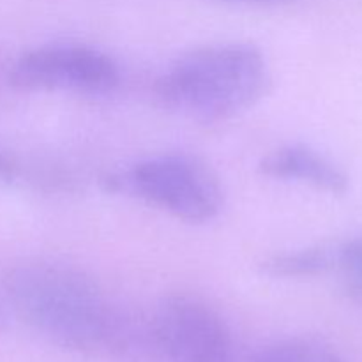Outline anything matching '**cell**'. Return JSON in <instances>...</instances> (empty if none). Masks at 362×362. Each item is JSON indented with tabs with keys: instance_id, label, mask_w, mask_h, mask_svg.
<instances>
[{
	"instance_id": "obj_1",
	"label": "cell",
	"mask_w": 362,
	"mask_h": 362,
	"mask_svg": "<svg viewBox=\"0 0 362 362\" xmlns=\"http://www.w3.org/2000/svg\"><path fill=\"white\" fill-rule=\"evenodd\" d=\"M4 297L32 331L67 352L136 361L154 349L151 327H140L87 271L67 262L14 265L4 278Z\"/></svg>"
},
{
	"instance_id": "obj_2",
	"label": "cell",
	"mask_w": 362,
	"mask_h": 362,
	"mask_svg": "<svg viewBox=\"0 0 362 362\" xmlns=\"http://www.w3.org/2000/svg\"><path fill=\"white\" fill-rule=\"evenodd\" d=\"M271 83L264 53L250 42H219L177 57L159 74V105L202 124L223 122L253 108Z\"/></svg>"
},
{
	"instance_id": "obj_3",
	"label": "cell",
	"mask_w": 362,
	"mask_h": 362,
	"mask_svg": "<svg viewBox=\"0 0 362 362\" xmlns=\"http://www.w3.org/2000/svg\"><path fill=\"white\" fill-rule=\"evenodd\" d=\"M108 193L134 198L180 221L204 225L221 212L225 193L219 177L189 154H161L141 159L103 179Z\"/></svg>"
},
{
	"instance_id": "obj_4",
	"label": "cell",
	"mask_w": 362,
	"mask_h": 362,
	"mask_svg": "<svg viewBox=\"0 0 362 362\" xmlns=\"http://www.w3.org/2000/svg\"><path fill=\"white\" fill-rule=\"evenodd\" d=\"M9 83L23 92H71L101 95L120 83L119 64L105 52L80 42H49L21 53Z\"/></svg>"
},
{
	"instance_id": "obj_5",
	"label": "cell",
	"mask_w": 362,
	"mask_h": 362,
	"mask_svg": "<svg viewBox=\"0 0 362 362\" xmlns=\"http://www.w3.org/2000/svg\"><path fill=\"white\" fill-rule=\"evenodd\" d=\"M154 350L166 362H237V346L225 318L187 293L168 296L152 317Z\"/></svg>"
},
{
	"instance_id": "obj_6",
	"label": "cell",
	"mask_w": 362,
	"mask_h": 362,
	"mask_svg": "<svg viewBox=\"0 0 362 362\" xmlns=\"http://www.w3.org/2000/svg\"><path fill=\"white\" fill-rule=\"evenodd\" d=\"M262 175L276 180H293L331 194L349 189V177L334 161L303 144H290L271 151L258 165Z\"/></svg>"
},
{
	"instance_id": "obj_7",
	"label": "cell",
	"mask_w": 362,
	"mask_h": 362,
	"mask_svg": "<svg viewBox=\"0 0 362 362\" xmlns=\"http://www.w3.org/2000/svg\"><path fill=\"white\" fill-rule=\"evenodd\" d=\"M336 246H313L272 255L260 264V272L274 279L318 276L334 269Z\"/></svg>"
},
{
	"instance_id": "obj_8",
	"label": "cell",
	"mask_w": 362,
	"mask_h": 362,
	"mask_svg": "<svg viewBox=\"0 0 362 362\" xmlns=\"http://www.w3.org/2000/svg\"><path fill=\"white\" fill-rule=\"evenodd\" d=\"M247 362H345V359L317 339L288 338L262 346Z\"/></svg>"
},
{
	"instance_id": "obj_9",
	"label": "cell",
	"mask_w": 362,
	"mask_h": 362,
	"mask_svg": "<svg viewBox=\"0 0 362 362\" xmlns=\"http://www.w3.org/2000/svg\"><path fill=\"white\" fill-rule=\"evenodd\" d=\"M334 269L341 278L343 290L362 304V235L336 246Z\"/></svg>"
},
{
	"instance_id": "obj_10",
	"label": "cell",
	"mask_w": 362,
	"mask_h": 362,
	"mask_svg": "<svg viewBox=\"0 0 362 362\" xmlns=\"http://www.w3.org/2000/svg\"><path fill=\"white\" fill-rule=\"evenodd\" d=\"M14 172H16V168H14L13 161H11L7 156L0 154V179H4V180L13 179Z\"/></svg>"
},
{
	"instance_id": "obj_11",
	"label": "cell",
	"mask_w": 362,
	"mask_h": 362,
	"mask_svg": "<svg viewBox=\"0 0 362 362\" xmlns=\"http://www.w3.org/2000/svg\"><path fill=\"white\" fill-rule=\"evenodd\" d=\"M7 322H9V304L6 297L0 296V331L7 327Z\"/></svg>"
},
{
	"instance_id": "obj_12",
	"label": "cell",
	"mask_w": 362,
	"mask_h": 362,
	"mask_svg": "<svg viewBox=\"0 0 362 362\" xmlns=\"http://www.w3.org/2000/svg\"><path fill=\"white\" fill-rule=\"evenodd\" d=\"M221 2H233V4H258V6H269V4H283L290 0H221Z\"/></svg>"
}]
</instances>
